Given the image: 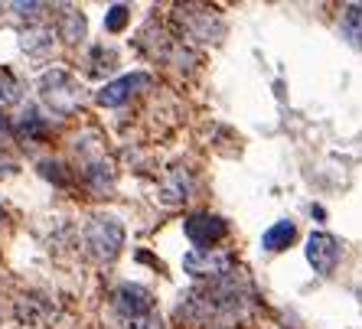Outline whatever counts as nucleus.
<instances>
[{
  "mask_svg": "<svg viewBox=\"0 0 362 329\" xmlns=\"http://www.w3.org/2000/svg\"><path fill=\"white\" fill-rule=\"evenodd\" d=\"M49 42H52V30H46V26H33V30L23 33L26 49H42V46H49Z\"/></svg>",
  "mask_w": 362,
  "mask_h": 329,
  "instance_id": "nucleus-12",
  "label": "nucleus"
},
{
  "mask_svg": "<svg viewBox=\"0 0 362 329\" xmlns=\"http://www.w3.org/2000/svg\"><path fill=\"white\" fill-rule=\"evenodd\" d=\"M0 219H4V209H0Z\"/></svg>",
  "mask_w": 362,
  "mask_h": 329,
  "instance_id": "nucleus-16",
  "label": "nucleus"
},
{
  "mask_svg": "<svg viewBox=\"0 0 362 329\" xmlns=\"http://www.w3.org/2000/svg\"><path fill=\"white\" fill-rule=\"evenodd\" d=\"M232 254H216V251H189L183 258V268L193 274V277H216V274H226L232 268Z\"/></svg>",
  "mask_w": 362,
  "mask_h": 329,
  "instance_id": "nucleus-7",
  "label": "nucleus"
},
{
  "mask_svg": "<svg viewBox=\"0 0 362 329\" xmlns=\"http://www.w3.org/2000/svg\"><path fill=\"white\" fill-rule=\"evenodd\" d=\"M151 85V76H144V72H131V76H121L115 78V82H108L105 88L98 92V104H105V108H118V104H124L131 95L137 92V88H147Z\"/></svg>",
  "mask_w": 362,
  "mask_h": 329,
  "instance_id": "nucleus-6",
  "label": "nucleus"
},
{
  "mask_svg": "<svg viewBox=\"0 0 362 329\" xmlns=\"http://www.w3.org/2000/svg\"><path fill=\"white\" fill-rule=\"evenodd\" d=\"M294 238H297V228L294 222H278V225H271L268 232H264V248L268 251H284V248L294 245Z\"/></svg>",
  "mask_w": 362,
  "mask_h": 329,
  "instance_id": "nucleus-8",
  "label": "nucleus"
},
{
  "mask_svg": "<svg viewBox=\"0 0 362 329\" xmlns=\"http://www.w3.org/2000/svg\"><path fill=\"white\" fill-rule=\"evenodd\" d=\"M343 30L349 40L362 42V4H353V7H346L343 13Z\"/></svg>",
  "mask_w": 362,
  "mask_h": 329,
  "instance_id": "nucleus-11",
  "label": "nucleus"
},
{
  "mask_svg": "<svg viewBox=\"0 0 362 329\" xmlns=\"http://www.w3.org/2000/svg\"><path fill=\"white\" fill-rule=\"evenodd\" d=\"M124 329H163V320L151 310L144 316H134V320H124Z\"/></svg>",
  "mask_w": 362,
  "mask_h": 329,
  "instance_id": "nucleus-14",
  "label": "nucleus"
},
{
  "mask_svg": "<svg viewBox=\"0 0 362 329\" xmlns=\"http://www.w3.org/2000/svg\"><path fill=\"white\" fill-rule=\"evenodd\" d=\"M62 36H66L69 42H76V40L85 36V20H82L78 10H72V7L62 10Z\"/></svg>",
  "mask_w": 362,
  "mask_h": 329,
  "instance_id": "nucleus-10",
  "label": "nucleus"
},
{
  "mask_svg": "<svg viewBox=\"0 0 362 329\" xmlns=\"http://www.w3.org/2000/svg\"><path fill=\"white\" fill-rule=\"evenodd\" d=\"M127 17H131V10H127L124 4H115V7L108 10V17H105V30H108V33H118V30H124Z\"/></svg>",
  "mask_w": 362,
  "mask_h": 329,
  "instance_id": "nucleus-13",
  "label": "nucleus"
},
{
  "mask_svg": "<svg viewBox=\"0 0 362 329\" xmlns=\"http://www.w3.org/2000/svg\"><path fill=\"white\" fill-rule=\"evenodd\" d=\"M228 232L226 219H219V215H209V212H196V215H189L186 219V238L193 241L199 251H209L216 241H222Z\"/></svg>",
  "mask_w": 362,
  "mask_h": 329,
  "instance_id": "nucleus-3",
  "label": "nucleus"
},
{
  "mask_svg": "<svg viewBox=\"0 0 362 329\" xmlns=\"http://www.w3.org/2000/svg\"><path fill=\"white\" fill-rule=\"evenodd\" d=\"M115 310L121 313V320H134V316H144V313L153 310L151 290L141 287V284H121L115 290Z\"/></svg>",
  "mask_w": 362,
  "mask_h": 329,
  "instance_id": "nucleus-5",
  "label": "nucleus"
},
{
  "mask_svg": "<svg viewBox=\"0 0 362 329\" xmlns=\"http://www.w3.org/2000/svg\"><path fill=\"white\" fill-rule=\"evenodd\" d=\"M17 131L26 137V140H36V137L46 134V124H42L40 111H36V108H26L23 118H20V124H17Z\"/></svg>",
  "mask_w": 362,
  "mask_h": 329,
  "instance_id": "nucleus-9",
  "label": "nucleus"
},
{
  "mask_svg": "<svg viewBox=\"0 0 362 329\" xmlns=\"http://www.w3.org/2000/svg\"><path fill=\"white\" fill-rule=\"evenodd\" d=\"M85 245L98 261H111L124 245V225L115 215H95L85 225Z\"/></svg>",
  "mask_w": 362,
  "mask_h": 329,
  "instance_id": "nucleus-2",
  "label": "nucleus"
},
{
  "mask_svg": "<svg viewBox=\"0 0 362 329\" xmlns=\"http://www.w3.org/2000/svg\"><path fill=\"white\" fill-rule=\"evenodd\" d=\"M307 261L317 274H333V268L339 264V245L337 238L327 235V232H313L307 238Z\"/></svg>",
  "mask_w": 362,
  "mask_h": 329,
  "instance_id": "nucleus-4",
  "label": "nucleus"
},
{
  "mask_svg": "<svg viewBox=\"0 0 362 329\" xmlns=\"http://www.w3.org/2000/svg\"><path fill=\"white\" fill-rule=\"evenodd\" d=\"M40 95L56 114H72L78 108V102H82V88L66 68H49L40 78Z\"/></svg>",
  "mask_w": 362,
  "mask_h": 329,
  "instance_id": "nucleus-1",
  "label": "nucleus"
},
{
  "mask_svg": "<svg viewBox=\"0 0 362 329\" xmlns=\"http://www.w3.org/2000/svg\"><path fill=\"white\" fill-rule=\"evenodd\" d=\"M17 85H13V82H10V78H7V82H4V85H0V102H17Z\"/></svg>",
  "mask_w": 362,
  "mask_h": 329,
  "instance_id": "nucleus-15",
  "label": "nucleus"
}]
</instances>
